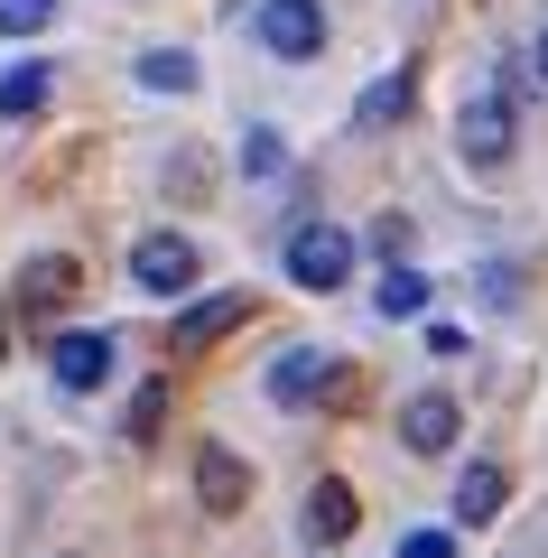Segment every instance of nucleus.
<instances>
[{"label":"nucleus","instance_id":"19","mask_svg":"<svg viewBox=\"0 0 548 558\" xmlns=\"http://www.w3.org/2000/svg\"><path fill=\"white\" fill-rule=\"evenodd\" d=\"M47 20H57V0H0V38H28Z\"/></svg>","mask_w":548,"mask_h":558},{"label":"nucleus","instance_id":"15","mask_svg":"<svg viewBox=\"0 0 548 558\" xmlns=\"http://www.w3.org/2000/svg\"><path fill=\"white\" fill-rule=\"evenodd\" d=\"M400 112H410V75H400V65H391V75H381L373 94L353 102V131H381V121H400Z\"/></svg>","mask_w":548,"mask_h":558},{"label":"nucleus","instance_id":"16","mask_svg":"<svg viewBox=\"0 0 548 558\" xmlns=\"http://www.w3.org/2000/svg\"><path fill=\"white\" fill-rule=\"evenodd\" d=\"M47 102V65H10V75H0V112L20 121V112H38Z\"/></svg>","mask_w":548,"mask_h":558},{"label":"nucleus","instance_id":"21","mask_svg":"<svg viewBox=\"0 0 548 558\" xmlns=\"http://www.w3.org/2000/svg\"><path fill=\"white\" fill-rule=\"evenodd\" d=\"M400 558H455V539L447 531H410V539H400Z\"/></svg>","mask_w":548,"mask_h":558},{"label":"nucleus","instance_id":"8","mask_svg":"<svg viewBox=\"0 0 548 558\" xmlns=\"http://www.w3.org/2000/svg\"><path fill=\"white\" fill-rule=\"evenodd\" d=\"M47 363H57V391H102V381H112V336H102V326L94 336H57Z\"/></svg>","mask_w":548,"mask_h":558},{"label":"nucleus","instance_id":"1","mask_svg":"<svg viewBox=\"0 0 548 558\" xmlns=\"http://www.w3.org/2000/svg\"><path fill=\"white\" fill-rule=\"evenodd\" d=\"M289 279L297 289H344L353 279V233L344 223H297L289 233Z\"/></svg>","mask_w":548,"mask_h":558},{"label":"nucleus","instance_id":"2","mask_svg":"<svg viewBox=\"0 0 548 558\" xmlns=\"http://www.w3.org/2000/svg\"><path fill=\"white\" fill-rule=\"evenodd\" d=\"M131 289H149V299L196 289V242H186V233H139L131 242Z\"/></svg>","mask_w":548,"mask_h":558},{"label":"nucleus","instance_id":"22","mask_svg":"<svg viewBox=\"0 0 548 558\" xmlns=\"http://www.w3.org/2000/svg\"><path fill=\"white\" fill-rule=\"evenodd\" d=\"M529 65H539V75H548V28H539V57H529Z\"/></svg>","mask_w":548,"mask_h":558},{"label":"nucleus","instance_id":"12","mask_svg":"<svg viewBox=\"0 0 548 558\" xmlns=\"http://www.w3.org/2000/svg\"><path fill=\"white\" fill-rule=\"evenodd\" d=\"M502 494H511L502 465H465V475H455V521H474V531H484V521H502Z\"/></svg>","mask_w":548,"mask_h":558},{"label":"nucleus","instance_id":"13","mask_svg":"<svg viewBox=\"0 0 548 558\" xmlns=\"http://www.w3.org/2000/svg\"><path fill=\"white\" fill-rule=\"evenodd\" d=\"M139 84H149V94H196V57H186V47H149V57H139Z\"/></svg>","mask_w":548,"mask_h":558},{"label":"nucleus","instance_id":"5","mask_svg":"<svg viewBox=\"0 0 548 558\" xmlns=\"http://www.w3.org/2000/svg\"><path fill=\"white\" fill-rule=\"evenodd\" d=\"M334 391V354H316V344H289V354L270 363V400L279 410H307V400Z\"/></svg>","mask_w":548,"mask_h":558},{"label":"nucleus","instance_id":"20","mask_svg":"<svg viewBox=\"0 0 548 558\" xmlns=\"http://www.w3.org/2000/svg\"><path fill=\"white\" fill-rule=\"evenodd\" d=\"M373 252H381V260H400V252H410V223L381 215V223H373Z\"/></svg>","mask_w":548,"mask_h":558},{"label":"nucleus","instance_id":"11","mask_svg":"<svg viewBox=\"0 0 548 558\" xmlns=\"http://www.w3.org/2000/svg\"><path fill=\"white\" fill-rule=\"evenodd\" d=\"M353 521H363L353 484H344V475H326V484L307 494V539H316V549H334V539H353Z\"/></svg>","mask_w":548,"mask_h":558},{"label":"nucleus","instance_id":"10","mask_svg":"<svg viewBox=\"0 0 548 558\" xmlns=\"http://www.w3.org/2000/svg\"><path fill=\"white\" fill-rule=\"evenodd\" d=\"M196 502L205 512H242V502H252V465H242L233 447H205L196 457Z\"/></svg>","mask_w":548,"mask_h":558},{"label":"nucleus","instance_id":"6","mask_svg":"<svg viewBox=\"0 0 548 558\" xmlns=\"http://www.w3.org/2000/svg\"><path fill=\"white\" fill-rule=\"evenodd\" d=\"M455 428H465V410H455L447 391H418L410 410H400V447H410V457H447Z\"/></svg>","mask_w":548,"mask_h":558},{"label":"nucleus","instance_id":"7","mask_svg":"<svg viewBox=\"0 0 548 558\" xmlns=\"http://www.w3.org/2000/svg\"><path fill=\"white\" fill-rule=\"evenodd\" d=\"M242 317H252V299H242V289H223V299H196L186 317L168 326V344H176V354H205V344H223Z\"/></svg>","mask_w":548,"mask_h":558},{"label":"nucleus","instance_id":"9","mask_svg":"<svg viewBox=\"0 0 548 558\" xmlns=\"http://www.w3.org/2000/svg\"><path fill=\"white\" fill-rule=\"evenodd\" d=\"M75 260H65V252H38V260H20V307H28V317H57V307L65 299H75Z\"/></svg>","mask_w":548,"mask_h":558},{"label":"nucleus","instance_id":"18","mask_svg":"<svg viewBox=\"0 0 548 558\" xmlns=\"http://www.w3.org/2000/svg\"><path fill=\"white\" fill-rule=\"evenodd\" d=\"M158 418H168V381H149V391L131 400V447H149V438H158Z\"/></svg>","mask_w":548,"mask_h":558},{"label":"nucleus","instance_id":"23","mask_svg":"<svg viewBox=\"0 0 548 558\" xmlns=\"http://www.w3.org/2000/svg\"><path fill=\"white\" fill-rule=\"evenodd\" d=\"M0 354H10V326H0Z\"/></svg>","mask_w":548,"mask_h":558},{"label":"nucleus","instance_id":"14","mask_svg":"<svg viewBox=\"0 0 548 558\" xmlns=\"http://www.w3.org/2000/svg\"><path fill=\"white\" fill-rule=\"evenodd\" d=\"M373 307H381V317H418V307H428V279H418L410 260H391V270H381V289H373Z\"/></svg>","mask_w":548,"mask_h":558},{"label":"nucleus","instance_id":"4","mask_svg":"<svg viewBox=\"0 0 548 558\" xmlns=\"http://www.w3.org/2000/svg\"><path fill=\"white\" fill-rule=\"evenodd\" d=\"M260 47L289 65H307L316 47H326V10L316 0H260Z\"/></svg>","mask_w":548,"mask_h":558},{"label":"nucleus","instance_id":"17","mask_svg":"<svg viewBox=\"0 0 548 558\" xmlns=\"http://www.w3.org/2000/svg\"><path fill=\"white\" fill-rule=\"evenodd\" d=\"M242 168H252V178H279V168H289V140H279V131H252V140H242Z\"/></svg>","mask_w":548,"mask_h":558},{"label":"nucleus","instance_id":"3","mask_svg":"<svg viewBox=\"0 0 548 558\" xmlns=\"http://www.w3.org/2000/svg\"><path fill=\"white\" fill-rule=\"evenodd\" d=\"M455 149H465L474 168H502V159H511V94H502V84L474 94L465 112H455Z\"/></svg>","mask_w":548,"mask_h":558}]
</instances>
